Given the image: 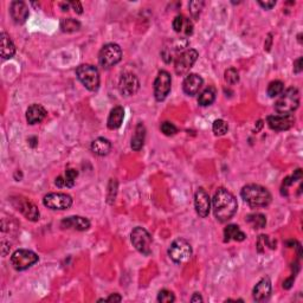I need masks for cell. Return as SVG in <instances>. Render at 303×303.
Here are the masks:
<instances>
[{
    "label": "cell",
    "mask_w": 303,
    "mask_h": 303,
    "mask_svg": "<svg viewBox=\"0 0 303 303\" xmlns=\"http://www.w3.org/2000/svg\"><path fill=\"white\" fill-rule=\"evenodd\" d=\"M214 217L218 222L225 223L231 219L238 209V203L235 196L225 188H218L212 199Z\"/></svg>",
    "instance_id": "cell-1"
},
{
    "label": "cell",
    "mask_w": 303,
    "mask_h": 303,
    "mask_svg": "<svg viewBox=\"0 0 303 303\" xmlns=\"http://www.w3.org/2000/svg\"><path fill=\"white\" fill-rule=\"evenodd\" d=\"M240 196L244 202L249 205L251 209H260L266 207L271 203V195L265 187L261 185L250 184L244 186L240 191Z\"/></svg>",
    "instance_id": "cell-2"
},
{
    "label": "cell",
    "mask_w": 303,
    "mask_h": 303,
    "mask_svg": "<svg viewBox=\"0 0 303 303\" xmlns=\"http://www.w3.org/2000/svg\"><path fill=\"white\" fill-rule=\"evenodd\" d=\"M298 105H300V91L296 88L291 87L281 94L280 98L275 103V111L279 114L290 115L294 114Z\"/></svg>",
    "instance_id": "cell-3"
},
{
    "label": "cell",
    "mask_w": 303,
    "mask_h": 303,
    "mask_svg": "<svg viewBox=\"0 0 303 303\" xmlns=\"http://www.w3.org/2000/svg\"><path fill=\"white\" fill-rule=\"evenodd\" d=\"M76 75L79 82L85 86L88 90L96 91L100 88V74L96 67L90 64L79 65L76 70Z\"/></svg>",
    "instance_id": "cell-4"
},
{
    "label": "cell",
    "mask_w": 303,
    "mask_h": 303,
    "mask_svg": "<svg viewBox=\"0 0 303 303\" xmlns=\"http://www.w3.org/2000/svg\"><path fill=\"white\" fill-rule=\"evenodd\" d=\"M122 60V50L118 44L109 43L102 47L98 53V62L100 65L104 69L114 67Z\"/></svg>",
    "instance_id": "cell-5"
},
{
    "label": "cell",
    "mask_w": 303,
    "mask_h": 303,
    "mask_svg": "<svg viewBox=\"0 0 303 303\" xmlns=\"http://www.w3.org/2000/svg\"><path fill=\"white\" fill-rule=\"evenodd\" d=\"M131 243L135 249L139 253H141L145 256H149L152 254V236L149 235V232L144 228H135L130 233Z\"/></svg>",
    "instance_id": "cell-6"
},
{
    "label": "cell",
    "mask_w": 303,
    "mask_h": 303,
    "mask_svg": "<svg viewBox=\"0 0 303 303\" xmlns=\"http://www.w3.org/2000/svg\"><path fill=\"white\" fill-rule=\"evenodd\" d=\"M169 256L177 264L187 262L192 256L191 244L182 238L175 239L169 249Z\"/></svg>",
    "instance_id": "cell-7"
},
{
    "label": "cell",
    "mask_w": 303,
    "mask_h": 303,
    "mask_svg": "<svg viewBox=\"0 0 303 303\" xmlns=\"http://www.w3.org/2000/svg\"><path fill=\"white\" fill-rule=\"evenodd\" d=\"M38 262L37 254L34 251L27 249H19L14 251L11 256V264L18 271H23L31 268L32 265L36 264Z\"/></svg>",
    "instance_id": "cell-8"
},
{
    "label": "cell",
    "mask_w": 303,
    "mask_h": 303,
    "mask_svg": "<svg viewBox=\"0 0 303 303\" xmlns=\"http://www.w3.org/2000/svg\"><path fill=\"white\" fill-rule=\"evenodd\" d=\"M188 46V42L186 38H178L169 41L165 46L162 47L161 51V58L165 61V63L170 64L174 62L180 54L186 51V47Z\"/></svg>",
    "instance_id": "cell-9"
},
{
    "label": "cell",
    "mask_w": 303,
    "mask_h": 303,
    "mask_svg": "<svg viewBox=\"0 0 303 303\" xmlns=\"http://www.w3.org/2000/svg\"><path fill=\"white\" fill-rule=\"evenodd\" d=\"M198 51L195 49H187L184 51V52L174 61L175 74L179 76L187 74V72L191 70L193 65H195L197 60H198Z\"/></svg>",
    "instance_id": "cell-10"
},
{
    "label": "cell",
    "mask_w": 303,
    "mask_h": 303,
    "mask_svg": "<svg viewBox=\"0 0 303 303\" xmlns=\"http://www.w3.org/2000/svg\"><path fill=\"white\" fill-rule=\"evenodd\" d=\"M43 204L50 210H68L72 205V198L67 193H49L44 197Z\"/></svg>",
    "instance_id": "cell-11"
},
{
    "label": "cell",
    "mask_w": 303,
    "mask_h": 303,
    "mask_svg": "<svg viewBox=\"0 0 303 303\" xmlns=\"http://www.w3.org/2000/svg\"><path fill=\"white\" fill-rule=\"evenodd\" d=\"M172 88V78L171 75L165 70L159 71L154 81V96L155 100L161 102L169 96Z\"/></svg>",
    "instance_id": "cell-12"
},
{
    "label": "cell",
    "mask_w": 303,
    "mask_h": 303,
    "mask_svg": "<svg viewBox=\"0 0 303 303\" xmlns=\"http://www.w3.org/2000/svg\"><path fill=\"white\" fill-rule=\"evenodd\" d=\"M119 89L123 96H133L140 89V81L134 74L126 72L120 78Z\"/></svg>",
    "instance_id": "cell-13"
},
{
    "label": "cell",
    "mask_w": 303,
    "mask_h": 303,
    "mask_svg": "<svg viewBox=\"0 0 303 303\" xmlns=\"http://www.w3.org/2000/svg\"><path fill=\"white\" fill-rule=\"evenodd\" d=\"M266 122H268V126L272 130L282 131V130H288L290 129L291 127L295 125V118L293 114L290 115H270L266 119Z\"/></svg>",
    "instance_id": "cell-14"
},
{
    "label": "cell",
    "mask_w": 303,
    "mask_h": 303,
    "mask_svg": "<svg viewBox=\"0 0 303 303\" xmlns=\"http://www.w3.org/2000/svg\"><path fill=\"white\" fill-rule=\"evenodd\" d=\"M195 207L199 217L206 218L211 210V198L204 188H198L195 195Z\"/></svg>",
    "instance_id": "cell-15"
},
{
    "label": "cell",
    "mask_w": 303,
    "mask_h": 303,
    "mask_svg": "<svg viewBox=\"0 0 303 303\" xmlns=\"http://www.w3.org/2000/svg\"><path fill=\"white\" fill-rule=\"evenodd\" d=\"M13 204H14V206L17 207V210L20 211V212L23 213L24 216L26 217V219H29V221L37 222L39 219L41 213H39L38 207L36 206L34 203H31L30 200L19 198V199H17Z\"/></svg>",
    "instance_id": "cell-16"
},
{
    "label": "cell",
    "mask_w": 303,
    "mask_h": 303,
    "mask_svg": "<svg viewBox=\"0 0 303 303\" xmlns=\"http://www.w3.org/2000/svg\"><path fill=\"white\" fill-rule=\"evenodd\" d=\"M10 14L16 24H24L29 18V7L24 2H12L10 7Z\"/></svg>",
    "instance_id": "cell-17"
},
{
    "label": "cell",
    "mask_w": 303,
    "mask_h": 303,
    "mask_svg": "<svg viewBox=\"0 0 303 303\" xmlns=\"http://www.w3.org/2000/svg\"><path fill=\"white\" fill-rule=\"evenodd\" d=\"M270 294H271V281L269 277H263V279L256 284V287L253 290V297L256 302H263L268 300Z\"/></svg>",
    "instance_id": "cell-18"
},
{
    "label": "cell",
    "mask_w": 303,
    "mask_h": 303,
    "mask_svg": "<svg viewBox=\"0 0 303 303\" xmlns=\"http://www.w3.org/2000/svg\"><path fill=\"white\" fill-rule=\"evenodd\" d=\"M203 78L200 77L199 75L197 74H189L186 76L184 79V83H182V89H184V93L188 96H195L199 93L200 88L203 87Z\"/></svg>",
    "instance_id": "cell-19"
},
{
    "label": "cell",
    "mask_w": 303,
    "mask_h": 303,
    "mask_svg": "<svg viewBox=\"0 0 303 303\" xmlns=\"http://www.w3.org/2000/svg\"><path fill=\"white\" fill-rule=\"evenodd\" d=\"M61 226L63 229H74L77 231H86L90 228V222L87 218L81 216L68 217L62 221Z\"/></svg>",
    "instance_id": "cell-20"
},
{
    "label": "cell",
    "mask_w": 303,
    "mask_h": 303,
    "mask_svg": "<svg viewBox=\"0 0 303 303\" xmlns=\"http://www.w3.org/2000/svg\"><path fill=\"white\" fill-rule=\"evenodd\" d=\"M46 109L41 104H32L26 111V121L29 125L41 123L46 116Z\"/></svg>",
    "instance_id": "cell-21"
},
{
    "label": "cell",
    "mask_w": 303,
    "mask_h": 303,
    "mask_svg": "<svg viewBox=\"0 0 303 303\" xmlns=\"http://www.w3.org/2000/svg\"><path fill=\"white\" fill-rule=\"evenodd\" d=\"M173 29L177 34L184 35L185 37H188L193 34V23L184 16H177L173 20Z\"/></svg>",
    "instance_id": "cell-22"
},
{
    "label": "cell",
    "mask_w": 303,
    "mask_h": 303,
    "mask_svg": "<svg viewBox=\"0 0 303 303\" xmlns=\"http://www.w3.org/2000/svg\"><path fill=\"white\" fill-rule=\"evenodd\" d=\"M0 43H2V47H0V54H2L3 60H10L16 53V46L12 42V39L6 32H2L0 35Z\"/></svg>",
    "instance_id": "cell-23"
},
{
    "label": "cell",
    "mask_w": 303,
    "mask_h": 303,
    "mask_svg": "<svg viewBox=\"0 0 303 303\" xmlns=\"http://www.w3.org/2000/svg\"><path fill=\"white\" fill-rule=\"evenodd\" d=\"M123 119H125V109L120 107V105L113 108L111 114L108 116V121H107L108 128L112 130L120 128L123 122Z\"/></svg>",
    "instance_id": "cell-24"
},
{
    "label": "cell",
    "mask_w": 303,
    "mask_h": 303,
    "mask_svg": "<svg viewBox=\"0 0 303 303\" xmlns=\"http://www.w3.org/2000/svg\"><path fill=\"white\" fill-rule=\"evenodd\" d=\"M91 151L98 156L108 155L109 152L112 151L111 141L104 137H97L96 140L91 142Z\"/></svg>",
    "instance_id": "cell-25"
},
{
    "label": "cell",
    "mask_w": 303,
    "mask_h": 303,
    "mask_svg": "<svg viewBox=\"0 0 303 303\" xmlns=\"http://www.w3.org/2000/svg\"><path fill=\"white\" fill-rule=\"evenodd\" d=\"M145 139H146V127L144 126V123H139L135 128V133L131 137V142H130V147L133 151L137 152L144 147L145 144Z\"/></svg>",
    "instance_id": "cell-26"
},
{
    "label": "cell",
    "mask_w": 303,
    "mask_h": 303,
    "mask_svg": "<svg viewBox=\"0 0 303 303\" xmlns=\"http://www.w3.org/2000/svg\"><path fill=\"white\" fill-rule=\"evenodd\" d=\"M246 238V235L238 225L231 224L228 225L224 230V242H230V240H236V242H243Z\"/></svg>",
    "instance_id": "cell-27"
},
{
    "label": "cell",
    "mask_w": 303,
    "mask_h": 303,
    "mask_svg": "<svg viewBox=\"0 0 303 303\" xmlns=\"http://www.w3.org/2000/svg\"><path fill=\"white\" fill-rule=\"evenodd\" d=\"M214 100H216V90H214V88L209 87L199 95L198 103L202 107H207V105L212 104Z\"/></svg>",
    "instance_id": "cell-28"
},
{
    "label": "cell",
    "mask_w": 303,
    "mask_h": 303,
    "mask_svg": "<svg viewBox=\"0 0 303 303\" xmlns=\"http://www.w3.org/2000/svg\"><path fill=\"white\" fill-rule=\"evenodd\" d=\"M79 29H81V23L78 20L72 19V18H63L61 20V30L63 32L70 34V32L78 31Z\"/></svg>",
    "instance_id": "cell-29"
},
{
    "label": "cell",
    "mask_w": 303,
    "mask_h": 303,
    "mask_svg": "<svg viewBox=\"0 0 303 303\" xmlns=\"http://www.w3.org/2000/svg\"><path fill=\"white\" fill-rule=\"evenodd\" d=\"M246 222L253 226L254 229H263L266 225V218L262 213H253L246 217Z\"/></svg>",
    "instance_id": "cell-30"
},
{
    "label": "cell",
    "mask_w": 303,
    "mask_h": 303,
    "mask_svg": "<svg viewBox=\"0 0 303 303\" xmlns=\"http://www.w3.org/2000/svg\"><path fill=\"white\" fill-rule=\"evenodd\" d=\"M268 95H269V97H277V96H280L281 94L283 93L284 91V85H283V82H281V81H272L271 83H270V85L268 86Z\"/></svg>",
    "instance_id": "cell-31"
},
{
    "label": "cell",
    "mask_w": 303,
    "mask_h": 303,
    "mask_svg": "<svg viewBox=\"0 0 303 303\" xmlns=\"http://www.w3.org/2000/svg\"><path fill=\"white\" fill-rule=\"evenodd\" d=\"M212 129H213V133L216 134L217 136H222V135H225L228 133L229 125L224 121V120H216V121L213 122Z\"/></svg>",
    "instance_id": "cell-32"
},
{
    "label": "cell",
    "mask_w": 303,
    "mask_h": 303,
    "mask_svg": "<svg viewBox=\"0 0 303 303\" xmlns=\"http://www.w3.org/2000/svg\"><path fill=\"white\" fill-rule=\"evenodd\" d=\"M204 5H205V3L202 2V0H195V2H191L188 4L189 12H191L192 17L195 18V19H198L199 18L200 12H202Z\"/></svg>",
    "instance_id": "cell-33"
},
{
    "label": "cell",
    "mask_w": 303,
    "mask_h": 303,
    "mask_svg": "<svg viewBox=\"0 0 303 303\" xmlns=\"http://www.w3.org/2000/svg\"><path fill=\"white\" fill-rule=\"evenodd\" d=\"M224 79H225V82L228 83V85H231V86L236 85V83L239 82L238 71H237L235 68L228 69V70H226L225 74H224Z\"/></svg>",
    "instance_id": "cell-34"
},
{
    "label": "cell",
    "mask_w": 303,
    "mask_h": 303,
    "mask_svg": "<svg viewBox=\"0 0 303 303\" xmlns=\"http://www.w3.org/2000/svg\"><path fill=\"white\" fill-rule=\"evenodd\" d=\"M78 177V172L76 170H67L65 171L64 180H65V187H72L75 185L76 178Z\"/></svg>",
    "instance_id": "cell-35"
},
{
    "label": "cell",
    "mask_w": 303,
    "mask_h": 303,
    "mask_svg": "<svg viewBox=\"0 0 303 303\" xmlns=\"http://www.w3.org/2000/svg\"><path fill=\"white\" fill-rule=\"evenodd\" d=\"M158 301L161 302V303H171V302H174L175 301V297L172 291L167 290V289H163L159 293L158 295Z\"/></svg>",
    "instance_id": "cell-36"
},
{
    "label": "cell",
    "mask_w": 303,
    "mask_h": 303,
    "mask_svg": "<svg viewBox=\"0 0 303 303\" xmlns=\"http://www.w3.org/2000/svg\"><path fill=\"white\" fill-rule=\"evenodd\" d=\"M161 131L166 136H173L178 133V128L172 122H163L161 125Z\"/></svg>",
    "instance_id": "cell-37"
},
{
    "label": "cell",
    "mask_w": 303,
    "mask_h": 303,
    "mask_svg": "<svg viewBox=\"0 0 303 303\" xmlns=\"http://www.w3.org/2000/svg\"><path fill=\"white\" fill-rule=\"evenodd\" d=\"M116 188H118V182L115 179H112L111 184H109V191H108V203L113 204L116 197Z\"/></svg>",
    "instance_id": "cell-38"
},
{
    "label": "cell",
    "mask_w": 303,
    "mask_h": 303,
    "mask_svg": "<svg viewBox=\"0 0 303 303\" xmlns=\"http://www.w3.org/2000/svg\"><path fill=\"white\" fill-rule=\"evenodd\" d=\"M303 70V58L300 57L298 60L294 62V72L295 74H300Z\"/></svg>",
    "instance_id": "cell-39"
},
{
    "label": "cell",
    "mask_w": 303,
    "mask_h": 303,
    "mask_svg": "<svg viewBox=\"0 0 303 303\" xmlns=\"http://www.w3.org/2000/svg\"><path fill=\"white\" fill-rule=\"evenodd\" d=\"M98 301H100V302H102V301H104V302H121L122 297L120 296L119 294H112L109 297L101 298V300H98Z\"/></svg>",
    "instance_id": "cell-40"
},
{
    "label": "cell",
    "mask_w": 303,
    "mask_h": 303,
    "mask_svg": "<svg viewBox=\"0 0 303 303\" xmlns=\"http://www.w3.org/2000/svg\"><path fill=\"white\" fill-rule=\"evenodd\" d=\"M69 5L72 6V9L75 10L76 13H78V14L83 13V7L79 2H71V3H69Z\"/></svg>",
    "instance_id": "cell-41"
},
{
    "label": "cell",
    "mask_w": 303,
    "mask_h": 303,
    "mask_svg": "<svg viewBox=\"0 0 303 303\" xmlns=\"http://www.w3.org/2000/svg\"><path fill=\"white\" fill-rule=\"evenodd\" d=\"M258 4H260L264 10H271L272 7L276 5V2H273V0L272 2H258Z\"/></svg>",
    "instance_id": "cell-42"
},
{
    "label": "cell",
    "mask_w": 303,
    "mask_h": 303,
    "mask_svg": "<svg viewBox=\"0 0 303 303\" xmlns=\"http://www.w3.org/2000/svg\"><path fill=\"white\" fill-rule=\"evenodd\" d=\"M54 184H56L57 187H65V180H64V177H58L56 179V181H54Z\"/></svg>",
    "instance_id": "cell-43"
},
{
    "label": "cell",
    "mask_w": 303,
    "mask_h": 303,
    "mask_svg": "<svg viewBox=\"0 0 303 303\" xmlns=\"http://www.w3.org/2000/svg\"><path fill=\"white\" fill-rule=\"evenodd\" d=\"M203 301H204V300H203L202 295L198 294V293H196V294L192 296V298H191V302H203Z\"/></svg>",
    "instance_id": "cell-44"
}]
</instances>
